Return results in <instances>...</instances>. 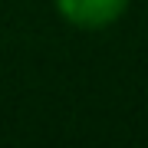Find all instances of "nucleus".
I'll list each match as a JSON object with an SVG mask.
<instances>
[{
    "mask_svg": "<svg viewBox=\"0 0 148 148\" xmlns=\"http://www.w3.org/2000/svg\"><path fill=\"white\" fill-rule=\"evenodd\" d=\"M56 10L66 23L79 30H106L122 20L128 0H56Z\"/></svg>",
    "mask_w": 148,
    "mask_h": 148,
    "instance_id": "f257e3e1",
    "label": "nucleus"
}]
</instances>
